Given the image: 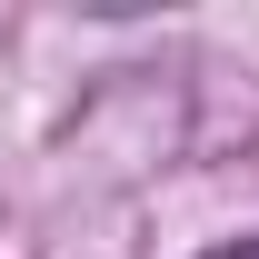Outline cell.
Returning <instances> with one entry per match:
<instances>
[{"label": "cell", "instance_id": "cell-1", "mask_svg": "<svg viewBox=\"0 0 259 259\" xmlns=\"http://www.w3.org/2000/svg\"><path fill=\"white\" fill-rule=\"evenodd\" d=\"M209 259H259V239H229V249H209Z\"/></svg>", "mask_w": 259, "mask_h": 259}]
</instances>
